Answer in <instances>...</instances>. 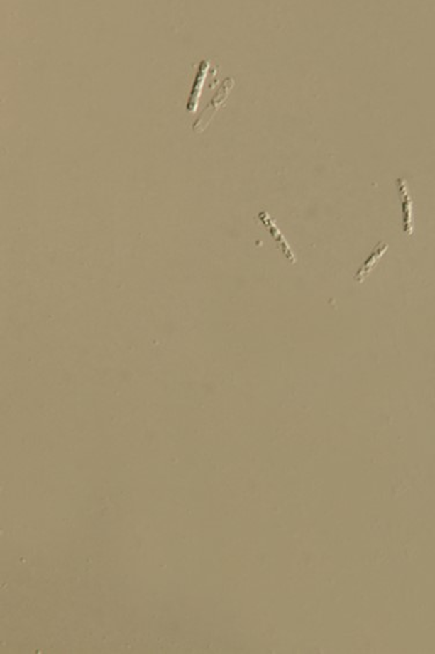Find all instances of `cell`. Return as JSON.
Segmentation results:
<instances>
[{
	"label": "cell",
	"instance_id": "cell-1",
	"mask_svg": "<svg viewBox=\"0 0 435 654\" xmlns=\"http://www.w3.org/2000/svg\"><path fill=\"white\" fill-rule=\"evenodd\" d=\"M233 87H234V79H226L225 82L220 86L218 92H216V95L213 97L207 109L204 110L199 119L194 122V128H192L194 132H202L207 129V126L212 121L213 116L216 115V111L221 108V106L225 104V101L228 99V95L231 94Z\"/></svg>",
	"mask_w": 435,
	"mask_h": 654
},
{
	"label": "cell",
	"instance_id": "cell-2",
	"mask_svg": "<svg viewBox=\"0 0 435 654\" xmlns=\"http://www.w3.org/2000/svg\"><path fill=\"white\" fill-rule=\"evenodd\" d=\"M398 197L401 198L402 217H403V231L407 235L414 234V203L411 200L410 190L407 187V180L404 178L396 180Z\"/></svg>",
	"mask_w": 435,
	"mask_h": 654
},
{
	"label": "cell",
	"instance_id": "cell-3",
	"mask_svg": "<svg viewBox=\"0 0 435 654\" xmlns=\"http://www.w3.org/2000/svg\"><path fill=\"white\" fill-rule=\"evenodd\" d=\"M257 218L263 224L264 227L268 229V232L272 236L273 240L276 241L277 246H278V248H280V251L285 255L286 258H287L292 264L297 263L295 254L292 251L291 246L288 244L285 235L282 234L280 229L276 225V222H275V220H273L266 212H260Z\"/></svg>",
	"mask_w": 435,
	"mask_h": 654
},
{
	"label": "cell",
	"instance_id": "cell-4",
	"mask_svg": "<svg viewBox=\"0 0 435 654\" xmlns=\"http://www.w3.org/2000/svg\"><path fill=\"white\" fill-rule=\"evenodd\" d=\"M388 249L389 244L387 242H380V244H376L375 248L370 254V256L367 257V260L365 261V263L359 268L357 273L354 276L356 282L363 283L368 277V275L372 273L378 262L385 256V254L387 253Z\"/></svg>",
	"mask_w": 435,
	"mask_h": 654
},
{
	"label": "cell",
	"instance_id": "cell-5",
	"mask_svg": "<svg viewBox=\"0 0 435 654\" xmlns=\"http://www.w3.org/2000/svg\"><path fill=\"white\" fill-rule=\"evenodd\" d=\"M209 69H210V62L209 60H202L199 67H198L197 73H196V79H194L188 104H187V109L190 113H194L197 109L198 100L201 97L202 87H203L204 82L207 79V73Z\"/></svg>",
	"mask_w": 435,
	"mask_h": 654
}]
</instances>
